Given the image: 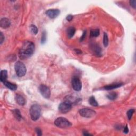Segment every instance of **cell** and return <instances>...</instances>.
Segmentation results:
<instances>
[{
    "label": "cell",
    "mask_w": 136,
    "mask_h": 136,
    "mask_svg": "<svg viewBox=\"0 0 136 136\" xmlns=\"http://www.w3.org/2000/svg\"><path fill=\"white\" fill-rule=\"evenodd\" d=\"M130 4L134 9H136V0H131L130 1Z\"/></svg>",
    "instance_id": "cell-25"
},
{
    "label": "cell",
    "mask_w": 136,
    "mask_h": 136,
    "mask_svg": "<svg viewBox=\"0 0 136 136\" xmlns=\"http://www.w3.org/2000/svg\"><path fill=\"white\" fill-rule=\"evenodd\" d=\"M36 132L38 136H41L42 135V131L41 130V129L39 128H36L35 129Z\"/></svg>",
    "instance_id": "cell-27"
},
{
    "label": "cell",
    "mask_w": 136,
    "mask_h": 136,
    "mask_svg": "<svg viewBox=\"0 0 136 136\" xmlns=\"http://www.w3.org/2000/svg\"><path fill=\"white\" fill-rule=\"evenodd\" d=\"M89 103L90 105L93 106H98V103L97 102L96 100L95 99V97L94 96H91L89 98Z\"/></svg>",
    "instance_id": "cell-18"
},
{
    "label": "cell",
    "mask_w": 136,
    "mask_h": 136,
    "mask_svg": "<svg viewBox=\"0 0 136 136\" xmlns=\"http://www.w3.org/2000/svg\"><path fill=\"white\" fill-rule=\"evenodd\" d=\"M118 97V94L115 92H112L111 93H109V94L107 95V97H108L110 100H114Z\"/></svg>",
    "instance_id": "cell-19"
},
{
    "label": "cell",
    "mask_w": 136,
    "mask_h": 136,
    "mask_svg": "<svg viewBox=\"0 0 136 136\" xmlns=\"http://www.w3.org/2000/svg\"><path fill=\"white\" fill-rule=\"evenodd\" d=\"M76 29L74 27H70L67 29V37L69 39L72 38L75 34Z\"/></svg>",
    "instance_id": "cell-14"
},
{
    "label": "cell",
    "mask_w": 136,
    "mask_h": 136,
    "mask_svg": "<svg viewBox=\"0 0 136 136\" xmlns=\"http://www.w3.org/2000/svg\"><path fill=\"white\" fill-rule=\"evenodd\" d=\"M100 34V31L99 29L92 30L90 31V37H96L98 36Z\"/></svg>",
    "instance_id": "cell-20"
},
{
    "label": "cell",
    "mask_w": 136,
    "mask_h": 136,
    "mask_svg": "<svg viewBox=\"0 0 136 136\" xmlns=\"http://www.w3.org/2000/svg\"><path fill=\"white\" fill-rule=\"evenodd\" d=\"M30 29L32 33L34 35H36L38 33V29L37 27L34 25H31L30 26Z\"/></svg>",
    "instance_id": "cell-22"
},
{
    "label": "cell",
    "mask_w": 136,
    "mask_h": 136,
    "mask_svg": "<svg viewBox=\"0 0 136 136\" xmlns=\"http://www.w3.org/2000/svg\"><path fill=\"white\" fill-rule=\"evenodd\" d=\"M15 99L16 102H17L19 105L24 106L25 104V103H26L25 99L24 98V97L20 95H16L15 97Z\"/></svg>",
    "instance_id": "cell-13"
},
{
    "label": "cell",
    "mask_w": 136,
    "mask_h": 136,
    "mask_svg": "<svg viewBox=\"0 0 136 136\" xmlns=\"http://www.w3.org/2000/svg\"><path fill=\"white\" fill-rule=\"evenodd\" d=\"M74 51H75V52L78 54H80L82 53V51L79 50V49H75V50H74Z\"/></svg>",
    "instance_id": "cell-31"
},
{
    "label": "cell",
    "mask_w": 136,
    "mask_h": 136,
    "mask_svg": "<svg viewBox=\"0 0 136 136\" xmlns=\"http://www.w3.org/2000/svg\"><path fill=\"white\" fill-rule=\"evenodd\" d=\"M39 90H40L41 95L45 98L48 99L50 97L51 90L48 87L45 85H41L39 87Z\"/></svg>",
    "instance_id": "cell-8"
},
{
    "label": "cell",
    "mask_w": 136,
    "mask_h": 136,
    "mask_svg": "<svg viewBox=\"0 0 136 136\" xmlns=\"http://www.w3.org/2000/svg\"><path fill=\"white\" fill-rule=\"evenodd\" d=\"M14 69L16 74L19 77L24 76L26 73L27 69L25 64L21 61H18L15 63L14 66Z\"/></svg>",
    "instance_id": "cell-3"
},
{
    "label": "cell",
    "mask_w": 136,
    "mask_h": 136,
    "mask_svg": "<svg viewBox=\"0 0 136 136\" xmlns=\"http://www.w3.org/2000/svg\"><path fill=\"white\" fill-rule=\"evenodd\" d=\"M79 114L83 118H90L94 116L96 113L94 110L90 109L83 108L79 110Z\"/></svg>",
    "instance_id": "cell-5"
},
{
    "label": "cell",
    "mask_w": 136,
    "mask_h": 136,
    "mask_svg": "<svg viewBox=\"0 0 136 136\" xmlns=\"http://www.w3.org/2000/svg\"><path fill=\"white\" fill-rule=\"evenodd\" d=\"M72 104L69 102L65 101L61 103L59 106V111L62 113H67L69 112L72 109Z\"/></svg>",
    "instance_id": "cell-6"
},
{
    "label": "cell",
    "mask_w": 136,
    "mask_h": 136,
    "mask_svg": "<svg viewBox=\"0 0 136 136\" xmlns=\"http://www.w3.org/2000/svg\"><path fill=\"white\" fill-rule=\"evenodd\" d=\"M54 124L56 127L60 128H67L71 126V122L66 118L59 117L54 121Z\"/></svg>",
    "instance_id": "cell-4"
},
{
    "label": "cell",
    "mask_w": 136,
    "mask_h": 136,
    "mask_svg": "<svg viewBox=\"0 0 136 136\" xmlns=\"http://www.w3.org/2000/svg\"><path fill=\"white\" fill-rule=\"evenodd\" d=\"M12 112H13V114H14V117L17 119V120H18L19 121L21 120L22 119V116L20 111H19L18 109H15L13 110Z\"/></svg>",
    "instance_id": "cell-17"
},
{
    "label": "cell",
    "mask_w": 136,
    "mask_h": 136,
    "mask_svg": "<svg viewBox=\"0 0 136 136\" xmlns=\"http://www.w3.org/2000/svg\"><path fill=\"white\" fill-rule=\"evenodd\" d=\"M86 31H84L83 33L82 34V35L81 36V37L80 38V41H82L85 38V37H86Z\"/></svg>",
    "instance_id": "cell-28"
},
{
    "label": "cell",
    "mask_w": 136,
    "mask_h": 136,
    "mask_svg": "<svg viewBox=\"0 0 136 136\" xmlns=\"http://www.w3.org/2000/svg\"><path fill=\"white\" fill-rule=\"evenodd\" d=\"M123 86V83H115V84H112V85H109L108 86H105L104 87H103V89L104 90H112L114 89H116L119 88V87H121Z\"/></svg>",
    "instance_id": "cell-12"
},
{
    "label": "cell",
    "mask_w": 136,
    "mask_h": 136,
    "mask_svg": "<svg viewBox=\"0 0 136 136\" xmlns=\"http://www.w3.org/2000/svg\"><path fill=\"white\" fill-rule=\"evenodd\" d=\"M41 109L40 105L35 104L31 106L29 110V113L31 119L33 121H37L40 119L41 115Z\"/></svg>",
    "instance_id": "cell-2"
},
{
    "label": "cell",
    "mask_w": 136,
    "mask_h": 136,
    "mask_svg": "<svg viewBox=\"0 0 136 136\" xmlns=\"http://www.w3.org/2000/svg\"><path fill=\"white\" fill-rule=\"evenodd\" d=\"M60 14L59 9H50L46 12V14L51 19H54L57 17Z\"/></svg>",
    "instance_id": "cell-9"
},
{
    "label": "cell",
    "mask_w": 136,
    "mask_h": 136,
    "mask_svg": "<svg viewBox=\"0 0 136 136\" xmlns=\"http://www.w3.org/2000/svg\"><path fill=\"white\" fill-rule=\"evenodd\" d=\"M11 25V22L10 20H9V19L4 18H2L1 21H0V26L3 29H7Z\"/></svg>",
    "instance_id": "cell-11"
},
{
    "label": "cell",
    "mask_w": 136,
    "mask_h": 136,
    "mask_svg": "<svg viewBox=\"0 0 136 136\" xmlns=\"http://www.w3.org/2000/svg\"><path fill=\"white\" fill-rule=\"evenodd\" d=\"M90 49L93 54L97 56H102V50L97 44H93L90 45Z\"/></svg>",
    "instance_id": "cell-10"
},
{
    "label": "cell",
    "mask_w": 136,
    "mask_h": 136,
    "mask_svg": "<svg viewBox=\"0 0 136 136\" xmlns=\"http://www.w3.org/2000/svg\"><path fill=\"white\" fill-rule=\"evenodd\" d=\"M4 40H5L4 36L3 35L2 32H1V33H0V44H2L3 43V41H4Z\"/></svg>",
    "instance_id": "cell-26"
},
{
    "label": "cell",
    "mask_w": 136,
    "mask_h": 136,
    "mask_svg": "<svg viewBox=\"0 0 136 136\" xmlns=\"http://www.w3.org/2000/svg\"><path fill=\"white\" fill-rule=\"evenodd\" d=\"M134 112H135L134 109H130L127 112V116L129 120H130L131 119L132 115H133Z\"/></svg>",
    "instance_id": "cell-24"
},
{
    "label": "cell",
    "mask_w": 136,
    "mask_h": 136,
    "mask_svg": "<svg viewBox=\"0 0 136 136\" xmlns=\"http://www.w3.org/2000/svg\"><path fill=\"white\" fill-rule=\"evenodd\" d=\"M123 131H124V133H125V134H128V132H129V129H128V125H126L125 127L124 128V130H123Z\"/></svg>",
    "instance_id": "cell-30"
},
{
    "label": "cell",
    "mask_w": 136,
    "mask_h": 136,
    "mask_svg": "<svg viewBox=\"0 0 136 136\" xmlns=\"http://www.w3.org/2000/svg\"><path fill=\"white\" fill-rule=\"evenodd\" d=\"M73 89L77 92H79L82 88V83L80 79L78 77L74 76L72 78L71 81Z\"/></svg>",
    "instance_id": "cell-7"
},
{
    "label": "cell",
    "mask_w": 136,
    "mask_h": 136,
    "mask_svg": "<svg viewBox=\"0 0 136 136\" xmlns=\"http://www.w3.org/2000/svg\"><path fill=\"white\" fill-rule=\"evenodd\" d=\"M83 135H85V136H92V135L90 134H89V133H87V132H84V133H83Z\"/></svg>",
    "instance_id": "cell-32"
},
{
    "label": "cell",
    "mask_w": 136,
    "mask_h": 136,
    "mask_svg": "<svg viewBox=\"0 0 136 136\" xmlns=\"http://www.w3.org/2000/svg\"><path fill=\"white\" fill-rule=\"evenodd\" d=\"M46 41V33L45 31H44L42 33L41 38V43L42 44H44L45 43Z\"/></svg>",
    "instance_id": "cell-23"
},
{
    "label": "cell",
    "mask_w": 136,
    "mask_h": 136,
    "mask_svg": "<svg viewBox=\"0 0 136 136\" xmlns=\"http://www.w3.org/2000/svg\"><path fill=\"white\" fill-rule=\"evenodd\" d=\"M73 19V16L71 14H69L67 16L66 20L68 21H71Z\"/></svg>",
    "instance_id": "cell-29"
},
{
    "label": "cell",
    "mask_w": 136,
    "mask_h": 136,
    "mask_svg": "<svg viewBox=\"0 0 136 136\" xmlns=\"http://www.w3.org/2000/svg\"><path fill=\"white\" fill-rule=\"evenodd\" d=\"M109 44V38L108 36L106 33H104V36H103V44L104 47H107Z\"/></svg>",
    "instance_id": "cell-21"
},
{
    "label": "cell",
    "mask_w": 136,
    "mask_h": 136,
    "mask_svg": "<svg viewBox=\"0 0 136 136\" xmlns=\"http://www.w3.org/2000/svg\"><path fill=\"white\" fill-rule=\"evenodd\" d=\"M35 45L33 42L26 41L22 44L19 52V56L21 60H25L31 57L34 53Z\"/></svg>",
    "instance_id": "cell-1"
},
{
    "label": "cell",
    "mask_w": 136,
    "mask_h": 136,
    "mask_svg": "<svg viewBox=\"0 0 136 136\" xmlns=\"http://www.w3.org/2000/svg\"><path fill=\"white\" fill-rule=\"evenodd\" d=\"M3 83H4V85L7 87L8 88L10 89L11 90H13V91H14V90H15L18 88L17 85H15L14 83H12L9 82H8V81H6V82H4Z\"/></svg>",
    "instance_id": "cell-15"
},
{
    "label": "cell",
    "mask_w": 136,
    "mask_h": 136,
    "mask_svg": "<svg viewBox=\"0 0 136 136\" xmlns=\"http://www.w3.org/2000/svg\"><path fill=\"white\" fill-rule=\"evenodd\" d=\"M8 78V72L5 70H2L1 72V76H0V80L1 82L4 83L6 81Z\"/></svg>",
    "instance_id": "cell-16"
}]
</instances>
